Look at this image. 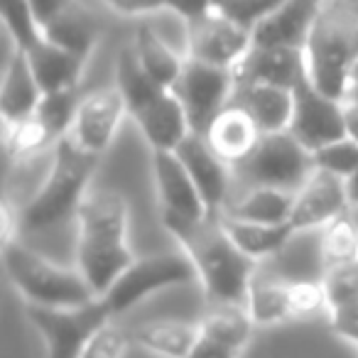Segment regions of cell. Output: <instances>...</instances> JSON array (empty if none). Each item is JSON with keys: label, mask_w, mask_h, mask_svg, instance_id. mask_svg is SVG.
I'll use <instances>...</instances> for the list:
<instances>
[{"label": "cell", "mask_w": 358, "mask_h": 358, "mask_svg": "<svg viewBox=\"0 0 358 358\" xmlns=\"http://www.w3.org/2000/svg\"><path fill=\"white\" fill-rule=\"evenodd\" d=\"M128 224V199L115 189H91L76 214V268L99 297L135 260Z\"/></svg>", "instance_id": "cell-1"}, {"label": "cell", "mask_w": 358, "mask_h": 358, "mask_svg": "<svg viewBox=\"0 0 358 358\" xmlns=\"http://www.w3.org/2000/svg\"><path fill=\"white\" fill-rule=\"evenodd\" d=\"M162 226L192 258L211 304H245L258 263L231 241L219 219H162Z\"/></svg>", "instance_id": "cell-2"}, {"label": "cell", "mask_w": 358, "mask_h": 358, "mask_svg": "<svg viewBox=\"0 0 358 358\" xmlns=\"http://www.w3.org/2000/svg\"><path fill=\"white\" fill-rule=\"evenodd\" d=\"M101 157L81 150L69 135L55 145V157L42 187L20 209L22 234H45L50 229L76 219Z\"/></svg>", "instance_id": "cell-3"}, {"label": "cell", "mask_w": 358, "mask_h": 358, "mask_svg": "<svg viewBox=\"0 0 358 358\" xmlns=\"http://www.w3.org/2000/svg\"><path fill=\"white\" fill-rule=\"evenodd\" d=\"M115 79L128 106V115L143 133L145 143L157 150H177L192 133L185 106L172 89H164L140 66L133 47H125L115 59Z\"/></svg>", "instance_id": "cell-4"}, {"label": "cell", "mask_w": 358, "mask_h": 358, "mask_svg": "<svg viewBox=\"0 0 358 358\" xmlns=\"http://www.w3.org/2000/svg\"><path fill=\"white\" fill-rule=\"evenodd\" d=\"M358 59V15L338 0L324 6L304 45L307 79L329 99L343 101L351 86V66Z\"/></svg>", "instance_id": "cell-5"}, {"label": "cell", "mask_w": 358, "mask_h": 358, "mask_svg": "<svg viewBox=\"0 0 358 358\" xmlns=\"http://www.w3.org/2000/svg\"><path fill=\"white\" fill-rule=\"evenodd\" d=\"M3 268L25 304L62 309L81 307L99 297L76 265L66 268L55 263L30 245L20 243V238L3 245Z\"/></svg>", "instance_id": "cell-6"}, {"label": "cell", "mask_w": 358, "mask_h": 358, "mask_svg": "<svg viewBox=\"0 0 358 358\" xmlns=\"http://www.w3.org/2000/svg\"><path fill=\"white\" fill-rule=\"evenodd\" d=\"M199 282V275L185 250H167L135 258L123 275L113 282V287L103 294L106 304L110 307L113 317L130 312L150 294L162 292L169 287H187Z\"/></svg>", "instance_id": "cell-7"}, {"label": "cell", "mask_w": 358, "mask_h": 358, "mask_svg": "<svg viewBox=\"0 0 358 358\" xmlns=\"http://www.w3.org/2000/svg\"><path fill=\"white\" fill-rule=\"evenodd\" d=\"M25 314L45 341L47 358H79L96 329L113 319L103 297H96L94 302L81 307L62 309L25 304Z\"/></svg>", "instance_id": "cell-8"}, {"label": "cell", "mask_w": 358, "mask_h": 358, "mask_svg": "<svg viewBox=\"0 0 358 358\" xmlns=\"http://www.w3.org/2000/svg\"><path fill=\"white\" fill-rule=\"evenodd\" d=\"M238 172L250 187H278L297 192L314 172V157L289 130L260 135L255 150L238 164Z\"/></svg>", "instance_id": "cell-9"}, {"label": "cell", "mask_w": 358, "mask_h": 358, "mask_svg": "<svg viewBox=\"0 0 358 358\" xmlns=\"http://www.w3.org/2000/svg\"><path fill=\"white\" fill-rule=\"evenodd\" d=\"M172 91L185 106L192 133L204 135L211 120L234 101L236 74L234 69H226V66L204 64V62L187 57L182 76Z\"/></svg>", "instance_id": "cell-10"}, {"label": "cell", "mask_w": 358, "mask_h": 358, "mask_svg": "<svg viewBox=\"0 0 358 358\" xmlns=\"http://www.w3.org/2000/svg\"><path fill=\"white\" fill-rule=\"evenodd\" d=\"M294 113L289 133L309 150L327 148L336 140L346 138V120H343V101L324 96L307 74L294 84Z\"/></svg>", "instance_id": "cell-11"}, {"label": "cell", "mask_w": 358, "mask_h": 358, "mask_svg": "<svg viewBox=\"0 0 358 358\" xmlns=\"http://www.w3.org/2000/svg\"><path fill=\"white\" fill-rule=\"evenodd\" d=\"M125 115H128V106H125V99L118 86L91 91L89 96L81 99L69 138L81 150L103 157L113 145Z\"/></svg>", "instance_id": "cell-12"}, {"label": "cell", "mask_w": 358, "mask_h": 358, "mask_svg": "<svg viewBox=\"0 0 358 358\" xmlns=\"http://www.w3.org/2000/svg\"><path fill=\"white\" fill-rule=\"evenodd\" d=\"M250 47L253 32L221 10H211L209 15L189 22V59L236 69Z\"/></svg>", "instance_id": "cell-13"}, {"label": "cell", "mask_w": 358, "mask_h": 358, "mask_svg": "<svg viewBox=\"0 0 358 358\" xmlns=\"http://www.w3.org/2000/svg\"><path fill=\"white\" fill-rule=\"evenodd\" d=\"M348 206L351 204H348L346 182L327 169L314 167V172L304 179V185L294 192L289 226L294 234L324 229L331 221L341 219Z\"/></svg>", "instance_id": "cell-14"}, {"label": "cell", "mask_w": 358, "mask_h": 358, "mask_svg": "<svg viewBox=\"0 0 358 358\" xmlns=\"http://www.w3.org/2000/svg\"><path fill=\"white\" fill-rule=\"evenodd\" d=\"M152 177L162 219H209V209L196 189L194 179L189 177V172L174 150L152 152Z\"/></svg>", "instance_id": "cell-15"}, {"label": "cell", "mask_w": 358, "mask_h": 358, "mask_svg": "<svg viewBox=\"0 0 358 358\" xmlns=\"http://www.w3.org/2000/svg\"><path fill=\"white\" fill-rule=\"evenodd\" d=\"M174 152L179 155L189 177L194 179L196 189H199L201 199H204L206 209H209V216L219 219L226 211V206H229L226 199H229L231 189V164L224 162L214 152V148L206 143L204 135L196 133L187 135Z\"/></svg>", "instance_id": "cell-16"}, {"label": "cell", "mask_w": 358, "mask_h": 358, "mask_svg": "<svg viewBox=\"0 0 358 358\" xmlns=\"http://www.w3.org/2000/svg\"><path fill=\"white\" fill-rule=\"evenodd\" d=\"M236 86L241 84H273L294 89L307 74L304 69V50L287 47H250V52L236 64Z\"/></svg>", "instance_id": "cell-17"}, {"label": "cell", "mask_w": 358, "mask_h": 358, "mask_svg": "<svg viewBox=\"0 0 358 358\" xmlns=\"http://www.w3.org/2000/svg\"><path fill=\"white\" fill-rule=\"evenodd\" d=\"M319 10L322 6L314 0H287L273 15L253 27V45L304 50Z\"/></svg>", "instance_id": "cell-18"}, {"label": "cell", "mask_w": 358, "mask_h": 358, "mask_svg": "<svg viewBox=\"0 0 358 358\" xmlns=\"http://www.w3.org/2000/svg\"><path fill=\"white\" fill-rule=\"evenodd\" d=\"M260 135L263 133L258 130L248 110L238 103H229L211 120L204 138L224 162H229L231 167H238L255 150Z\"/></svg>", "instance_id": "cell-19"}, {"label": "cell", "mask_w": 358, "mask_h": 358, "mask_svg": "<svg viewBox=\"0 0 358 358\" xmlns=\"http://www.w3.org/2000/svg\"><path fill=\"white\" fill-rule=\"evenodd\" d=\"M231 103L243 106L263 135L289 130L294 113V91L273 84H241Z\"/></svg>", "instance_id": "cell-20"}, {"label": "cell", "mask_w": 358, "mask_h": 358, "mask_svg": "<svg viewBox=\"0 0 358 358\" xmlns=\"http://www.w3.org/2000/svg\"><path fill=\"white\" fill-rule=\"evenodd\" d=\"M42 99V89L37 84L27 55L20 50L13 52L8 59L6 76H3V89H0V115L3 125L17 123L30 115H35Z\"/></svg>", "instance_id": "cell-21"}, {"label": "cell", "mask_w": 358, "mask_h": 358, "mask_svg": "<svg viewBox=\"0 0 358 358\" xmlns=\"http://www.w3.org/2000/svg\"><path fill=\"white\" fill-rule=\"evenodd\" d=\"M133 343L159 358H187L199 341V322L185 319H152L133 329Z\"/></svg>", "instance_id": "cell-22"}, {"label": "cell", "mask_w": 358, "mask_h": 358, "mask_svg": "<svg viewBox=\"0 0 358 358\" xmlns=\"http://www.w3.org/2000/svg\"><path fill=\"white\" fill-rule=\"evenodd\" d=\"M27 55V62L32 66L37 84H40L42 94H52V91H64V89H79L81 74H84V59L69 55L62 47L52 45V42L42 40L35 45Z\"/></svg>", "instance_id": "cell-23"}, {"label": "cell", "mask_w": 358, "mask_h": 358, "mask_svg": "<svg viewBox=\"0 0 358 358\" xmlns=\"http://www.w3.org/2000/svg\"><path fill=\"white\" fill-rule=\"evenodd\" d=\"M219 221L231 241L255 263L278 255L294 236V229L289 224H255V221H241L226 214H221Z\"/></svg>", "instance_id": "cell-24"}, {"label": "cell", "mask_w": 358, "mask_h": 358, "mask_svg": "<svg viewBox=\"0 0 358 358\" xmlns=\"http://www.w3.org/2000/svg\"><path fill=\"white\" fill-rule=\"evenodd\" d=\"M294 192L278 187H250L241 199L226 206L224 214L255 224H289Z\"/></svg>", "instance_id": "cell-25"}, {"label": "cell", "mask_w": 358, "mask_h": 358, "mask_svg": "<svg viewBox=\"0 0 358 358\" xmlns=\"http://www.w3.org/2000/svg\"><path fill=\"white\" fill-rule=\"evenodd\" d=\"M133 50H135V55H138L140 66L148 71L150 79L157 81L164 89H174V84H177L179 76H182V69H185L187 59H182L150 25L138 27Z\"/></svg>", "instance_id": "cell-26"}, {"label": "cell", "mask_w": 358, "mask_h": 358, "mask_svg": "<svg viewBox=\"0 0 358 358\" xmlns=\"http://www.w3.org/2000/svg\"><path fill=\"white\" fill-rule=\"evenodd\" d=\"M199 329L204 336L243 351L253 336L255 322L245 304H211L209 312L199 319Z\"/></svg>", "instance_id": "cell-27"}, {"label": "cell", "mask_w": 358, "mask_h": 358, "mask_svg": "<svg viewBox=\"0 0 358 358\" xmlns=\"http://www.w3.org/2000/svg\"><path fill=\"white\" fill-rule=\"evenodd\" d=\"M250 319L255 327H275L287 319H292L289 312V282L280 280H260L255 278L245 297Z\"/></svg>", "instance_id": "cell-28"}, {"label": "cell", "mask_w": 358, "mask_h": 358, "mask_svg": "<svg viewBox=\"0 0 358 358\" xmlns=\"http://www.w3.org/2000/svg\"><path fill=\"white\" fill-rule=\"evenodd\" d=\"M42 37L52 45L62 47L69 55L79 57V59H89L94 52L96 42H99V32L91 25L86 17L76 15L74 10L62 13L59 17H55L52 22H47L42 27Z\"/></svg>", "instance_id": "cell-29"}, {"label": "cell", "mask_w": 358, "mask_h": 358, "mask_svg": "<svg viewBox=\"0 0 358 358\" xmlns=\"http://www.w3.org/2000/svg\"><path fill=\"white\" fill-rule=\"evenodd\" d=\"M3 143H6V155L13 162H27L59 140L47 130V125L37 115H30L17 123L3 125Z\"/></svg>", "instance_id": "cell-30"}, {"label": "cell", "mask_w": 358, "mask_h": 358, "mask_svg": "<svg viewBox=\"0 0 358 358\" xmlns=\"http://www.w3.org/2000/svg\"><path fill=\"white\" fill-rule=\"evenodd\" d=\"M319 260L324 270L358 260V226L346 214L322 229Z\"/></svg>", "instance_id": "cell-31"}, {"label": "cell", "mask_w": 358, "mask_h": 358, "mask_svg": "<svg viewBox=\"0 0 358 358\" xmlns=\"http://www.w3.org/2000/svg\"><path fill=\"white\" fill-rule=\"evenodd\" d=\"M79 103H81V99H79V94H76V89L52 91V94H42L35 115L47 125V130H50L57 140H62L64 135H69L71 125H74Z\"/></svg>", "instance_id": "cell-32"}, {"label": "cell", "mask_w": 358, "mask_h": 358, "mask_svg": "<svg viewBox=\"0 0 358 358\" xmlns=\"http://www.w3.org/2000/svg\"><path fill=\"white\" fill-rule=\"evenodd\" d=\"M0 13H3V22H6L13 42H15V50L30 52L32 47L45 40L30 0H0Z\"/></svg>", "instance_id": "cell-33"}, {"label": "cell", "mask_w": 358, "mask_h": 358, "mask_svg": "<svg viewBox=\"0 0 358 358\" xmlns=\"http://www.w3.org/2000/svg\"><path fill=\"white\" fill-rule=\"evenodd\" d=\"M322 285L327 292L329 312L358 302V260L327 268L322 273Z\"/></svg>", "instance_id": "cell-34"}, {"label": "cell", "mask_w": 358, "mask_h": 358, "mask_svg": "<svg viewBox=\"0 0 358 358\" xmlns=\"http://www.w3.org/2000/svg\"><path fill=\"white\" fill-rule=\"evenodd\" d=\"M130 343H133V334L125 331L115 322H106L86 341L79 358H125L130 351Z\"/></svg>", "instance_id": "cell-35"}, {"label": "cell", "mask_w": 358, "mask_h": 358, "mask_svg": "<svg viewBox=\"0 0 358 358\" xmlns=\"http://www.w3.org/2000/svg\"><path fill=\"white\" fill-rule=\"evenodd\" d=\"M329 309L322 280H294L289 282V312L292 319H312Z\"/></svg>", "instance_id": "cell-36"}, {"label": "cell", "mask_w": 358, "mask_h": 358, "mask_svg": "<svg viewBox=\"0 0 358 358\" xmlns=\"http://www.w3.org/2000/svg\"><path fill=\"white\" fill-rule=\"evenodd\" d=\"M312 157H314V167L327 169V172L346 179L348 174H353L358 169V145L353 140L343 138L327 145V148L317 150V152H312Z\"/></svg>", "instance_id": "cell-37"}, {"label": "cell", "mask_w": 358, "mask_h": 358, "mask_svg": "<svg viewBox=\"0 0 358 358\" xmlns=\"http://www.w3.org/2000/svg\"><path fill=\"white\" fill-rule=\"evenodd\" d=\"M287 0H229L226 6L216 8L224 15H229L231 20H236L238 25L248 27L253 32V27L258 22H263L265 17H270L280 6H285Z\"/></svg>", "instance_id": "cell-38"}, {"label": "cell", "mask_w": 358, "mask_h": 358, "mask_svg": "<svg viewBox=\"0 0 358 358\" xmlns=\"http://www.w3.org/2000/svg\"><path fill=\"white\" fill-rule=\"evenodd\" d=\"M329 329H331L336 336L351 341L353 346L358 343V302L346 304V307H338L329 312Z\"/></svg>", "instance_id": "cell-39"}, {"label": "cell", "mask_w": 358, "mask_h": 358, "mask_svg": "<svg viewBox=\"0 0 358 358\" xmlns=\"http://www.w3.org/2000/svg\"><path fill=\"white\" fill-rule=\"evenodd\" d=\"M164 10L174 13V15L187 22H194V20H199V17L209 15L216 8H214V0H167Z\"/></svg>", "instance_id": "cell-40"}, {"label": "cell", "mask_w": 358, "mask_h": 358, "mask_svg": "<svg viewBox=\"0 0 358 358\" xmlns=\"http://www.w3.org/2000/svg\"><path fill=\"white\" fill-rule=\"evenodd\" d=\"M238 348L229 346V343L224 341H216V338H209L201 334L199 341L194 343V348H192V353L187 358H241Z\"/></svg>", "instance_id": "cell-41"}, {"label": "cell", "mask_w": 358, "mask_h": 358, "mask_svg": "<svg viewBox=\"0 0 358 358\" xmlns=\"http://www.w3.org/2000/svg\"><path fill=\"white\" fill-rule=\"evenodd\" d=\"M120 15H150V13L164 10L167 0H103Z\"/></svg>", "instance_id": "cell-42"}, {"label": "cell", "mask_w": 358, "mask_h": 358, "mask_svg": "<svg viewBox=\"0 0 358 358\" xmlns=\"http://www.w3.org/2000/svg\"><path fill=\"white\" fill-rule=\"evenodd\" d=\"M22 234L20 226V209L10 204V201H3L0 206V236H3V245H10L13 241H17Z\"/></svg>", "instance_id": "cell-43"}, {"label": "cell", "mask_w": 358, "mask_h": 358, "mask_svg": "<svg viewBox=\"0 0 358 358\" xmlns=\"http://www.w3.org/2000/svg\"><path fill=\"white\" fill-rule=\"evenodd\" d=\"M35 17L40 22V27H45L47 22H52L55 17H59L62 13L71 10V0H30Z\"/></svg>", "instance_id": "cell-44"}, {"label": "cell", "mask_w": 358, "mask_h": 358, "mask_svg": "<svg viewBox=\"0 0 358 358\" xmlns=\"http://www.w3.org/2000/svg\"><path fill=\"white\" fill-rule=\"evenodd\" d=\"M343 120H346V138L358 145V101H343Z\"/></svg>", "instance_id": "cell-45"}, {"label": "cell", "mask_w": 358, "mask_h": 358, "mask_svg": "<svg viewBox=\"0 0 358 358\" xmlns=\"http://www.w3.org/2000/svg\"><path fill=\"white\" fill-rule=\"evenodd\" d=\"M346 194H348V204L351 206H358V169L353 174H348L346 179Z\"/></svg>", "instance_id": "cell-46"}, {"label": "cell", "mask_w": 358, "mask_h": 358, "mask_svg": "<svg viewBox=\"0 0 358 358\" xmlns=\"http://www.w3.org/2000/svg\"><path fill=\"white\" fill-rule=\"evenodd\" d=\"M343 101H358V84L348 86V94H346V99H343Z\"/></svg>", "instance_id": "cell-47"}, {"label": "cell", "mask_w": 358, "mask_h": 358, "mask_svg": "<svg viewBox=\"0 0 358 358\" xmlns=\"http://www.w3.org/2000/svg\"><path fill=\"white\" fill-rule=\"evenodd\" d=\"M341 3L348 8V10H353V13L358 15V0H341Z\"/></svg>", "instance_id": "cell-48"}, {"label": "cell", "mask_w": 358, "mask_h": 358, "mask_svg": "<svg viewBox=\"0 0 358 358\" xmlns=\"http://www.w3.org/2000/svg\"><path fill=\"white\" fill-rule=\"evenodd\" d=\"M351 84H358V59L351 66Z\"/></svg>", "instance_id": "cell-49"}, {"label": "cell", "mask_w": 358, "mask_h": 358, "mask_svg": "<svg viewBox=\"0 0 358 358\" xmlns=\"http://www.w3.org/2000/svg\"><path fill=\"white\" fill-rule=\"evenodd\" d=\"M229 0H214V8H221V6H226Z\"/></svg>", "instance_id": "cell-50"}, {"label": "cell", "mask_w": 358, "mask_h": 358, "mask_svg": "<svg viewBox=\"0 0 358 358\" xmlns=\"http://www.w3.org/2000/svg\"><path fill=\"white\" fill-rule=\"evenodd\" d=\"M314 3H319V6H322V3H324V0H314Z\"/></svg>", "instance_id": "cell-51"}, {"label": "cell", "mask_w": 358, "mask_h": 358, "mask_svg": "<svg viewBox=\"0 0 358 358\" xmlns=\"http://www.w3.org/2000/svg\"><path fill=\"white\" fill-rule=\"evenodd\" d=\"M356 346H358V343H356Z\"/></svg>", "instance_id": "cell-52"}]
</instances>
